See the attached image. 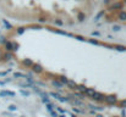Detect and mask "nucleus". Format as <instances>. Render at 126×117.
I'll list each match as a JSON object with an SVG mask.
<instances>
[{"label": "nucleus", "mask_w": 126, "mask_h": 117, "mask_svg": "<svg viewBox=\"0 0 126 117\" xmlns=\"http://www.w3.org/2000/svg\"><path fill=\"white\" fill-rule=\"evenodd\" d=\"M121 7H123V4L121 2H115L113 5V9H121Z\"/></svg>", "instance_id": "obj_11"}, {"label": "nucleus", "mask_w": 126, "mask_h": 117, "mask_svg": "<svg viewBox=\"0 0 126 117\" xmlns=\"http://www.w3.org/2000/svg\"><path fill=\"white\" fill-rule=\"evenodd\" d=\"M4 44H5V49H6V51H12V50H16V48H17V45L14 44V43L10 41V40H6Z\"/></svg>", "instance_id": "obj_1"}, {"label": "nucleus", "mask_w": 126, "mask_h": 117, "mask_svg": "<svg viewBox=\"0 0 126 117\" xmlns=\"http://www.w3.org/2000/svg\"><path fill=\"white\" fill-rule=\"evenodd\" d=\"M92 99H94V100H104V96H103L102 94H99V93L94 91V93H93V95H92Z\"/></svg>", "instance_id": "obj_2"}, {"label": "nucleus", "mask_w": 126, "mask_h": 117, "mask_svg": "<svg viewBox=\"0 0 126 117\" xmlns=\"http://www.w3.org/2000/svg\"><path fill=\"white\" fill-rule=\"evenodd\" d=\"M51 116H53V117H58V115H56V112H54V111H51Z\"/></svg>", "instance_id": "obj_25"}, {"label": "nucleus", "mask_w": 126, "mask_h": 117, "mask_svg": "<svg viewBox=\"0 0 126 117\" xmlns=\"http://www.w3.org/2000/svg\"><path fill=\"white\" fill-rule=\"evenodd\" d=\"M47 109H48V110L51 112V111H53V109H54V106H53L51 104H47Z\"/></svg>", "instance_id": "obj_15"}, {"label": "nucleus", "mask_w": 126, "mask_h": 117, "mask_svg": "<svg viewBox=\"0 0 126 117\" xmlns=\"http://www.w3.org/2000/svg\"><path fill=\"white\" fill-rule=\"evenodd\" d=\"M14 77L17 78V77H25V76H23L22 73H15V75H14Z\"/></svg>", "instance_id": "obj_19"}, {"label": "nucleus", "mask_w": 126, "mask_h": 117, "mask_svg": "<svg viewBox=\"0 0 126 117\" xmlns=\"http://www.w3.org/2000/svg\"><path fill=\"white\" fill-rule=\"evenodd\" d=\"M119 29H120L119 26H114V31H119Z\"/></svg>", "instance_id": "obj_26"}, {"label": "nucleus", "mask_w": 126, "mask_h": 117, "mask_svg": "<svg viewBox=\"0 0 126 117\" xmlns=\"http://www.w3.org/2000/svg\"><path fill=\"white\" fill-rule=\"evenodd\" d=\"M17 32H18V34H21V33H23V29H22V28H20Z\"/></svg>", "instance_id": "obj_27"}, {"label": "nucleus", "mask_w": 126, "mask_h": 117, "mask_svg": "<svg viewBox=\"0 0 126 117\" xmlns=\"http://www.w3.org/2000/svg\"><path fill=\"white\" fill-rule=\"evenodd\" d=\"M89 41H91L92 44H98V41H97V40H89Z\"/></svg>", "instance_id": "obj_28"}, {"label": "nucleus", "mask_w": 126, "mask_h": 117, "mask_svg": "<svg viewBox=\"0 0 126 117\" xmlns=\"http://www.w3.org/2000/svg\"><path fill=\"white\" fill-rule=\"evenodd\" d=\"M51 84L56 88V89H60V88H63V84L60 83V80H53L51 82Z\"/></svg>", "instance_id": "obj_5"}, {"label": "nucleus", "mask_w": 126, "mask_h": 117, "mask_svg": "<svg viewBox=\"0 0 126 117\" xmlns=\"http://www.w3.org/2000/svg\"><path fill=\"white\" fill-rule=\"evenodd\" d=\"M76 96H79L80 99H83L84 94H82V93H76Z\"/></svg>", "instance_id": "obj_16"}, {"label": "nucleus", "mask_w": 126, "mask_h": 117, "mask_svg": "<svg viewBox=\"0 0 126 117\" xmlns=\"http://www.w3.org/2000/svg\"><path fill=\"white\" fill-rule=\"evenodd\" d=\"M50 95H51V96H53V98H55V99H58V100H59V99H60V98H61V96H60V95H59V94H58V93H51V94H50Z\"/></svg>", "instance_id": "obj_14"}, {"label": "nucleus", "mask_w": 126, "mask_h": 117, "mask_svg": "<svg viewBox=\"0 0 126 117\" xmlns=\"http://www.w3.org/2000/svg\"><path fill=\"white\" fill-rule=\"evenodd\" d=\"M115 49H116V50H120V51H121V50H124L125 48H124V46H120V45H118V46H115Z\"/></svg>", "instance_id": "obj_21"}, {"label": "nucleus", "mask_w": 126, "mask_h": 117, "mask_svg": "<svg viewBox=\"0 0 126 117\" xmlns=\"http://www.w3.org/2000/svg\"><path fill=\"white\" fill-rule=\"evenodd\" d=\"M23 64H25L26 66H32V65H33V62H32V61H31L30 59H27V60H25V61H23Z\"/></svg>", "instance_id": "obj_13"}, {"label": "nucleus", "mask_w": 126, "mask_h": 117, "mask_svg": "<svg viewBox=\"0 0 126 117\" xmlns=\"http://www.w3.org/2000/svg\"><path fill=\"white\" fill-rule=\"evenodd\" d=\"M15 96V93H12V91H9V90H2V91H0V96Z\"/></svg>", "instance_id": "obj_3"}, {"label": "nucleus", "mask_w": 126, "mask_h": 117, "mask_svg": "<svg viewBox=\"0 0 126 117\" xmlns=\"http://www.w3.org/2000/svg\"><path fill=\"white\" fill-rule=\"evenodd\" d=\"M76 38L79 39V40H84V39H83V38H82V37H76Z\"/></svg>", "instance_id": "obj_29"}, {"label": "nucleus", "mask_w": 126, "mask_h": 117, "mask_svg": "<svg viewBox=\"0 0 126 117\" xmlns=\"http://www.w3.org/2000/svg\"><path fill=\"white\" fill-rule=\"evenodd\" d=\"M104 101H107L108 104H114V103H116V98H114V96H107V98H104Z\"/></svg>", "instance_id": "obj_4"}, {"label": "nucleus", "mask_w": 126, "mask_h": 117, "mask_svg": "<svg viewBox=\"0 0 126 117\" xmlns=\"http://www.w3.org/2000/svg\"><path fill=\"white\" fill-rule=\"evenodd\" d=\"M119 20H120V21H126V12L123 11V12L119 13Z\"/></svg>", "instance_id": "obj_10"}, {"label": "nucleus", "mask_w": 126, "mask_h": 117, "mask_svg": "<svg viewBox=\"0 0 126 117\" xmlns=\"http://www.w3.org/2000/svg\"><path fill=\"white\" fill-rule=\"evenodd\" d=\"M83 18H84L83 13H79V20H80V21H83Z\"/></svg>", "instance_id": "obj_17"}, {"label": "nucleus", "mask_w": 126, "mask_h": 117, "mask_svg": "<svg viewBox=\"0 0 126 117\" xmlns=\"http://www.w3.org/2000/svg\"><path fill=\"white\" fill-rule=\"evenodd\" d=\"M7 72H9V71H6V72H0V77H1V76H6Z\"/></svg>", "instance_id": "obj_24"}, {"label": "nucleus", "mask_w": 126, "mask_h": 117, "mask_svg": "<svg viewBox=\"0 0 126 117\" xmlns=\"http://www.w3.org/2000/svg\"><path fill=\"white\" fill-rule=\"evenodd\" d=\"M21 93H22V95H26V96L30 95V93H28V91H25V90H21Z\"/></svg>", "instance_id": "obj_22"}, {"label": "nucleus", "mask_w": 126, "mask_h": 117, "mask_svg": "<svg viewBox=\"0 0 126 117\" xmlns=\"http://www.w3.org/2000/svg\"><path fill=\"white\" fill-rule=\"evenodd\" d=\"M9 109H10L11 111H14V110H16V106H15V105H11V106H10Z\"/></svg>", "instance_id": "obj_23"}, {"label": "nucleus", "mask_w": 126, "mask_h": 117, "mask_svg": "<svg viewBox=\"0 0 126 117\" xmlns=\"http://www.w3.org/2000/svg\"><path fill=\"white\" fill-rule=\"evenodd\" d=\"M12 59V55L10 54V52H5L4 54V60L5 61H9V60H11Z\"/></svg>", "instance_id": "obj_9"}, {"label": "nucleus", "mask_w": 126, "mask_h": 117, "mask_svg": "<svg viewBox=\"0 0 126 117\" xmlns=\"http://www.w3.org/2000/svg\"><path fill=\"white\" fill-rule=\"evenodd\" d=\"M32 67H33V71H34V72H37V73H41V72H42V67H41L39 65H34V64H33Z\"/></svg>", "instance_id": "obj_6"}, {"label": "nucleus", "mask_w": 126, "mask_h": 117, "mask_svg": "<svg viewBox=\"0 0 126 117\" xmlns=\"http://www.w3.org/2000/svg\"><path fill=\"white\" fill-rule=\"evenodd\" d=\"M54 23H55V25H58V26H61V25H63V21H60V20H56Z\"/></svg>", "instance_id": "obj_18"}, {"label": "nucleus", "mask_w": 126, "mask_h": 117, "mask_svg": "<svg viewBox=\"0 0 126 117\" xmlns=\"http://www.w3.org/2000/svg\"><path fill=\"white\" fill-rule=\"evenodd\" d=\"M125 1H126V0H125Z\"/></svg>", "instance_id": "obj_30"}, {"label": "nucleus", "mask_w": 126, "mask_h": 117, "mask_svg": "<svg viewBox=\"0 0 126 117\" xmlns=\"http://www.w3.org/2000/svg\"><path fill=\"white\" fill-rule=\"evenodd\" d=\"M67 82H69V79L67 78H65V77H61L60 78V83L64 85V84H67Z\"/></svg>", "instance_id": "obj_12"}, {"label": "nucleus", "mask_w": 126, "mask_h": 117, "mask_svg": "<svg viewBox=\"0 0 126 117\" xmlns=\"http://www.w3.org/2000/svg\"><path fill=\"white\" fill-rule=\"evenodd\" d=\"M4 25H5V26H6L7 28H11V25H10V23H9L7 21H4Z\"/></svg>", "instance_id": "obj_20"}, {"label": "nucleus", "mask_w": 126, "mask_h": 117, "mask_svg": "<svg viewBox=\"0 0 126 117\" xmlns=\"http://www.w3.org/2000/svg\"><path fill=\"white\" fill-rule=\"evenodd\" d=\"M67 85H69L71 89H76V87H77V84H76L74 80H69V82H67Z\"/></svg>", "instance_id": "obj_7"}, {"label": "nucleus", "mask_w": 126, "mask_h": 117, "mask_svg": "<svg viewBox=\"0 0 126 117\" xmlns=\"http://www.w3.org/2000/svg\"><path fill=\"white\" fill-rule=\"evenodd\" d=\"M93 93H94V90H93V89L86 88V90H84L83 94H86V95H89V96H92V95H93Z\"/></svg>", "instance_id": "obj_8"}]
</instances>
